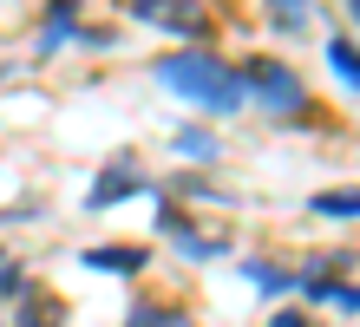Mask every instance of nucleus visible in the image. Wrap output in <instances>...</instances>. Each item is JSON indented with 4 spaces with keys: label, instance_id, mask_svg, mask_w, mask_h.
<instances>
[{
    "label": "nucleus",
    "instance_id": "20e7f679",
    "mask_svg": "<svg viewBox=\"0 0 360 327\" xmlns=\"http://www.w3.org/2000/svg\"><path fill=\"white\" fill-rule=\"evenodd\" d=\"M151 190V177H144V164L138 158H112L98 170V184L86 190V210H112V203H124V196H144Z\"/></svg>",
    "mask_w": 360,
    "mask_h": 327
},
{
    "label": "nucleus",
    "instance_id": "6e6552de",
    "mask_svg": "<svg viewBox=\"0 0 360 327\" xmlns=\"http://www.w3.org/2000/svg\"><path fill=\"white\" fill-rule=\"evenodd\" d=\"M20 327H66V301L33 288L27 301H20Z\"/></svg>",
    "mask_w": 360,
    "mask_h": 327
},
{
    "label": "nucleus",
    "instance_id": "9d476101",
    "mask_svg": "<svg viewBox=\"0 0 360 327\" xmlns=\"http://www.w3.org/2000/svg\"><path fill=\"white\" fill-rule=\"evenodd\" d=\"M243 275L256 281L262 295H282V288H295V275H288V269H275V262H243Z\"/></svg>",
    "mask_w": 360,
    "mask_h": 327
},
{
    "label": "nucleus",
    "instance_id": "ddd939ff",
    "mask_svg": "<svg viewBox=\"0 0 360 327\" xmlns=\"http://www.w3.org/2000/svg\"><path fill=\"white\" fill-rule=\"evenodd\" d=\"M177 158H217V138H210V131H177Z\"/></svg>",
    "mask_w": 360,
    "mask_h": 327
},
{
    "label": "nucleus",
    "instance_id": "0eeeda50",
    "mask_svg": "<svg viewBox=\"0 0 360 327\" xmlns=\"http://www.w3.org/2000/svg\"><path fill=\"white\" fill-rule=\"evenodd\" d=\"M66 39H79V0H53L46 7V33H39V53L66 46Z\"/></svg>",
    "mask_w": 360,
    "mask_h": 327
},
{
    "label": "nucleus",
    "instance_id": "39448f33",
    "mask_svg": "<svg viewBox=\"0 0 360 327\" xmlns=\"http://www.w3.org/2000/svg\"><path fill=\"white\" fill-rule=\"evenodd\" d=\"M79 262H86V269H98V275H144V262H151V255L131 249V243H98V249H86Z\"/></svg>",
    "mask_w": 360,
    "mask_h": 327
},
{
    "label": "nucleus",
    "instance_id": "f03ea898",
    "mask_svg": "<svg viewBox=\"0 0 360 327\" xmlns=\"http://www.w3.org/2000/svg\"><path fill=\"white\" fill-rule=\"evenodd\" d=\"M243 92L256 98L269 118H295V112L308 105V98H302V79H295L282 59H243Z\"/></svg>",
    "mask_w": 360,
    "mask_h": 327
},
{
    "label": "nucleus",
    "instance_id": "7ed1b4c3",
    "mask_svg": "<svg viewBox=\"0 0 360 327\" xmlns=\"http://www.w3.org/2000/svg\"><path fill=\"white\" fill-rule=\"evenodd\" d=\"M124 13L144 20V27H158V33H177L184 46H210V13H203V0H124Z\"/></svg>",
    "mask_w": 360,
    "mask_h": 327
},
{
    "label": "nucleus",
    "instance_id": "f257e3e1",
    "mask_svg": "<svg viewBox=\"0 0 360 327\" xmlns=\"http://www.w3.org/2000/svg\"><path fill=\"white\" fill-rule=\"evenodd\" d=\"M151 72H158L164 92L203 105V112H243V105H249L243 65H229L223 53H210V46H177V53H164Z\"/></svg>",
    "mask_w": 360,
    "mask_h": 327
},
{
    "label": "nucleus",
    "instance_id": "dca6fc26",
    "mask_svg": "<svg viewBox=\"0 0 360 327\" xmlns=\"http://www.w3.org/2000/svg\"><path fill=\"white\" fill-rule=\"evenodd\" d=\"M347 7H354V20H360V0H347Z\"/></svg>",
    "mask_w": 360,
    "mask_h": 327
},
{
    "label": "nucleus",
    "instance_id": "1a4fd4ad",
    "mask_svg": "<svg viewBox=\"0 0 360 327\" xmlns=\"http://www.w3.org/2000/svg\"><path fill=\"white\" fill-rule=\"evenodd\" d=\"M328 65H334V79L347 85V92H360V46L341 33V39H328Z\"/></svg>",
    "mask_w": 360,
    "mask_h": 327
},
{
    "label": "nucleus",
    "instance_id": "4468645a",
    "mask_svg": "<svg viewBox=\"0 0 360 327\" xmlns=\"http://www.w3.org/2000/svg\"><path fill=\"white\" fill-rule=\"evenodd\" d=\"M0 295H7V301H27V295H33V281H27L20 262H0Z\"/></svg>",
    "mask_w": 360,
    "mask_h": 327
},
{
    "label": "nucleus",
    "instance_id": "2eb2a0df",
    "mask_svg": "<svg viewBox=\"0 0 360 327\" xmlns=\"http://www.w3.org/2000/svg\"><path fill=\"white\" fill-rule=\"evenodd\" d=\"M269 327H314V321H308V314H302V308H282V314H275V321H269Z\"/></svg>",
    "mask_w": 360,
    "mask_h": 327
},
{
    "label": "nucleus",
    "instance_id": "f3484780",
    "mask_svg": "<svg viewBox=\"0 0 360 327\" xmlns=\"http://www.w3.org/2000/svg\"><path fill=\"white\" fill-rule=\"evenodd\" d=\"M0 262H7V255H0Z\"/></svg>",
    "mask_w": 360,
    "mask_h": 327
},
{
    "label": "nucleus",
    "instance_id": "9b49d317",
    "mask_svg": "<svg viewBox=\"0 0 360 327\" xmlns=\"http://www.w3.org/2000/svg\"><path fill=\"white\" fill-rule=\"evenodd\" d=\"M314 216H334V223H341V216H360V190H321L314 196Z\"/></svg>",
    "mask_w": 360,
    "mask_h": 327
},
{
    "label": "nucleus",
    "instance_id": "423d86ee",
    "mask_svg": "<svg viewBox=\"0 0 360 327\" xmlns=\"http://www.w3.org/2000/svg\"><path fill=\"white\" fill-rule=\"evenodd\" d=\"M124 327H197V314L177 308V301H138V308L124 314Z\"/></svg>",
    "mask_w": 360,
    "mask_h": 327
},
{
    "label": "nucleus",
    "instance_id": "f8f14e48",
    "mask_svg": "<svg viewBox=\"0 0 360 327\" xmlns=\"http://www.w3.org/2000/svg\"><path fill=\"white\" fill-rule=\"evenodd\" d=\"M302 13H308V0H269V27H282V33L302 27Z\"/></svg>",
    "mask_w": 360,
    "mask_h": 327
}]
</instances>
